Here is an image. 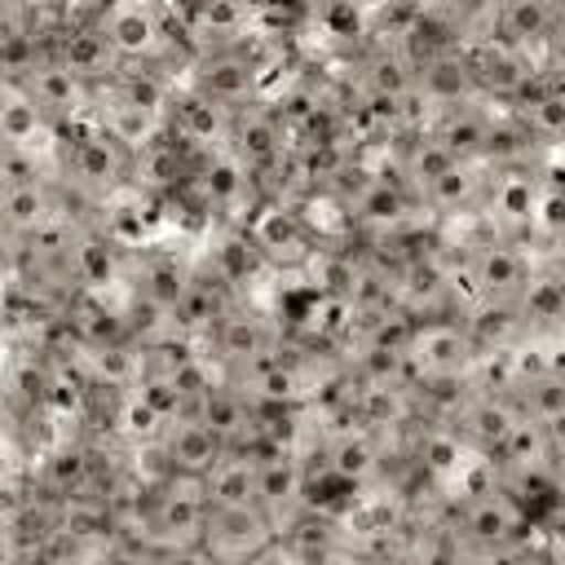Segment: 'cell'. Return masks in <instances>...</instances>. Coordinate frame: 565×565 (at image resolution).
I'll return each mask as SVG.
<instances>
[{
    "instance_id": "obj_24",
    "label": "cell",
    "mask_w": 565,
    "mask_h": 565,
    "mask_svg": "<svg viewBox=\"0 0 565 565\" xmlns=\"http://www.w3.org/2000/svg\"><path fill=\"white\" fill-rule=\"evenodd\" d=\"M494 468H499V477H539V472H556V450H552L543 424L521 415V424H516V428L508 433V441L499 446Z\"/></svg>"
},
{
    "instance_id": "obj_2",
    "label": "cell",
    "mask_w": 565,
    "mask_h": 565,
    "mask_svg": "<svg viewBox=\"0 0 565 565\" xmlns=\"http://www.w3.org/2000/svg\"><path fill=\"white\" fill-rule=\"evenodd\" d=\"M97 31L115 49L119 66H168L172 57L190 66L168 31L163 4H97Z\"/></svg>"
},
{
    "instance_id": "obj_14",
    "label": "cell",
    "mask_w": 565,
    "mask_h": 565,
    "mask_svg": "<svg viewBox=\"0 0 565 565\" xmlns=\"http://www.w3.org/2000/svg\"><path fill=\"white\" fill-rule=\"evenodd\" d=\"M274 539H278V530H274V521L260 508H212L203 547L221 565H243L256 552H265Z\"/></svg>"
},
{
    "instance_id": "obj_8",
    "label": "cell",
    "mask_w": 565,
    "mask_h": 565,
    "mask_svg": "<svg viewBox=\"0 0 565 565\" xmlns=\"http://www.w3.org/2000/svg\"><path fill=\"white\" fill-rule=\"evenodd\" d=\"M539 168H499L490 172V190L481 203V221L490 225L494 238H525L534 230V207H539Z\"/></svg>"
},
{
    "instance_id": "obj_9",
    "label": "cell",
    "mask_w": 565,
    "mask_h": 565,
    "mask_svg": "<svg viewBox=\"0 0 565 565\" xmlns=\"http://www.w3.org/2000/svg\"><path fill=\"white\" fill-rule=\"evenodd\" d=\"M207 349H212V362L225 366V375H243L247 366L274 358V353L282 349V340H278V327H274L265 313L234 305V309L216 322V331L207 335Z\"/></svg>"
},
{
    "instance_id": "obj_29",
    "label": "cell",
    "mask_w": 565,
    "mask_h": 565,
    "mask_svg": "<svg viewBox=\"0 0 565 565\" xmlns=\"http://www.w3.org/2000/svg\"><path fill=\"white\" fill-rule=\"evenodd\" d=\"M154 565H221L207 547H172V552H159Z\"/></svg>"
},
{
    "instance_id": "obj_30",
    "label": "cell",
    "mask_w": 565,
    "mask_h": 565,
    "mask_svg": "<svg viewBox=\"0 0 565 565\" xmlns=\"http://www.w3.org/2000/svg\"><path fill=\"white\" fill-rule=\"evenodd\" d=\"M243 565H296V561H291V552L282 547V539H274L265 552H256V556H252V561H243Z\"/></svg>"
},
{
    "instance_id": "obj_6",
    "label": "cell",
    "mask_w": 565,
    "mask_h": 565,
    "mask_svg": "<svg viewBox=\"0 0 565 565\" xmlns=\"http://www.w3.org/2000/svg\"><path fill=\"white\" fill-rule=\"evenodd\" d=\"M477 358H481L477 335L468 331L463 318H450V313L415 322L411 344H406L411 375H472Z\"/></svg>"
},
{
    "instance_id": "obj_7",
    "label": "cell",
    "mask_w": 565,
    "mask_h": 565,
    "mask_svg": "<svg viewBox=\"0 0 565 565\" xmlns=\"http://www.w3.org/2000/svg\"><path fill=\"white\" fill-rule=\"evenodd\" d=\"M190 88H199L203 97H212L225 110H247L252 102H260V57L256 44L247 49H216L190 62Z\"/></svg>"
},
{
    "instance_id": "obj_21",
    "label": "cell",
    "mask_w": 565,
    "mask_h": 565,
    "mask_svg": "<svg viewBox=\"0 0 565 565\" xmlns=\"http://www.w3.org/2000/svg\"><path fill=\"white\" fill-rule=\"evenodd\" d=\"M0 212H4V238H9V247H22L44 221H53L62 212L57 185L53 181H40V185L0 190Z\"/></svg>"
},
{
    "instance_id": "obj_19",
    "label": "cell",
    "mask_w": 565,
    "mask_h": 565,
    "mask_svg": "<svg viewBox=\"0 0 565 565\" xmlns=\"http://www.w3.org/2000/svg\"><path fill=\"white\" fill-rule=\"evenodd\" d=\"M490 128H494V106H490V102H463V106L437 110V119H433L428 132H433L459 163H486Z\"/></svg>"
},
{
    "instance_id": "obj_20",
    "label": "cell",
    "mask_w": 565,
    "mask_h": 565,
    "mask_svg": "<svg viewBox=\"0 0 565 565\" xmlns=\"http://www.w3.org/2000/svg\"><path fill=\"white\" fill-rule=\"evenodd\" d=\"M486 190H490V168L486 163H459L419 199V207L428 216H481Z\"/></svg>"
},
{
    "instance_id": "obj_10",
    "label": "cell",
    "mask_w": 565,
    "mask_h": 565,
    "mask_svg": "<svg viewBox=\"0 0 565 565\" xmlns=\"http://www.w3.org/2000/svg\"><path fill=\"white\" fill-rule=\"evenodd\" d=\"M260 459V512L274 521V530L282 534L305 508H309V459L305 450H256Z\"/></svg>"
},
{
    "instance_id": "obj_25",
    "label": "cell",
    "mask_w": 565,
    "mask_h": 565,
    "mask_svg": "<svg viewBox=\"0 0 565 565\" xmlns=\"http://www.w3.org/2000/svg\"><path fill=\"white\" fill-rule=\"evenodd\" d=\"M190 269L177 260V256H146L137 269H132V296L137 300H146V305H154V309H163V313H172V305L181 300V291L190 287Z\"/></svg>"
},
{
    "instance_id": "obj_11",
    "label": "cell",
    "mask_w": 565,
    "mask_h": 565,
    "mask_svg": "<svg viewBox=\"0 0 565 565\" xmlns=\"http://www.w3.org/2000/svg\"><path fill=\"white\" fill-rule=\"evenodd\" d=\"M287 141H291V128L278 119V110H274L269 102H252L247 110L234 115L230 150L256 172L260 190L269 185V172H274V168H287V163H291Z\"/></svg>"
},
{
    "instance_id": "obj_31",
    "label": "cell",
    "mask_w": 565,
    "mask_h": 565,
    "mask_svg": "<svg viewBox=\"0 0 565 565\" xmlns=\"http://www.w3.org/2000/svg\"><path fill=\"white\" fill-rule=\"evenodd\" d=\"M344 565H411L406 556H358V561H344Z\"/></svg>"
},
{
    "instance_id": "obj_28",
    "label": "cell",
    "mask_w": 565,
    "mask_h": 565,
    "mask_svg": "<svg viewBox=\"0 0 565 565\" xmlns=\"http://www.w3.org/2000/svg\"><path fill=\"white\" fill-rule=\"evenodd\" d=\"M543 75L565 84V13H561V22H556V31H552V40L543 49Z\"/></svg>"
},
{
    "instance_id": "obj_32",
    "label": "cell",
    "mask_w": 565,
    "mask_h": 565,
    "mask_svg": "<svg viewBox=\"0 0 565 565\" xmlns=\"http://www.w3.org/2000/svg\"><path fill=\"white\" fill-rule=\"evenodd\" d=\"M556 472H561V481H565V459H561V463H556Z\"/></svg>"
},
{
    "instance_id": "obj_17",
    "label": "cell",
    "mask_w": 565,
    "mask_h": 565,
    "mask_svg": "<svg viewBox=\"0 0 565 565\" xmlns=\"http://www.w3.org/2000/svg\"><path fill=\"white\" fill-rule=\"evenodd\" d=\"M516 424H521L516 397H508V393H472L468 406L459 411V419H455L450 428H459V437H463L477 455L494 459L499 446L508 441V433H512Z\"/></svg>"
},
{
    "instance_id": "obj_18",
    "label": "cell",
    "mask_w": 565,
    "mask_h": 565,
    "mask_svg": "<svg viewBox=\"0 0 565 565\" xmlns=\"http://www.w3.org/2000/svg\"><path fill=\"white\" fill-rule=\"evenodd\" d=\"M561 4H547V0H508V4H494V35L512 49H521L525 57H539L543 66V49L561 22Z\"/></svg>"
},
{
    "instance_id": "obj_26",
    "label": "cell",
    "mask_w": 565,
    "mask_h": 565,
    "mask_svg": "<svg viewBox=\"0 0 565 565\" xmlns=\"http://www.w3.org/2000/svg\"><path fill=\"white\" fill-rule=\"evenodd\" d=\"M512 397H516V406H521L525 419L547 424V419H556L565 411V375H534Z\"/></svg>"
},
{
    "instance_id": "obj_22",
    "label": "cell",
    "mask_w": 565,
    "mask_h": 565,
    "mask_svg": "<svg viewBox=\"0 0 565 565\" xmlns=\"http://www.w3.org/2000/svg\"><path fill=\"white\" fill-rule=\"evenodd\" d=\"M260 459L256 450H225V459L203 477L212 508H260Z\"/></svg>"
},
{
    "instance_id": "obj_13",
    "label": "cell",
    "mask_w": 565,
    "mask_h": 565,
    "mask_svg": "<svg viewBox=\"0 0 565 565\" xmlns=\"http://www.w3.org/2000/svg\"><path fill=\"white\" fill-rule=\"evenodd\" d=\"M168 132L199 159L216 154V150H230V137H234V110L216 106L212 97H203L199 88H177V102H172V115H168Z\"/></svg>"
},
{
    "instance_id": "obj_4",
    "label": "cell",
    "mask_w": 565,
    "mask_h": 565,
    "mask_svg": "<svg viewBox=\"0 0 565 565\" xmlns=\"http://www.w3.org/2000/svg\"><path fill=\"white\" fill-rule=\"evenodd\" d=\"M450 525L459 534V543L468 547V556L477 552H494V547H508V543H521L525 539V512H521V499L494 481L490 490L481 494H468L450 508Z\"/></svg>"
},
{
    "instance_id": "obj_3",
    "label": "cell",
    "mask_w": 565,
    "mask_h": 565,
    "mask_svg": "<svg viewBox=\"0 0 565 565\" xmlns=\"http://www.w3.org/2000/svg\"><path fill=\"white\" fill-rule=\"evenodd\" d=\"M247 234V243L260 252V260L269 269H305L318 252V238L309 234V225L300 221L296 203L282 194H269L252 207V216L238 225Z\"/></svg>"
},
{
    "instance_id": "obj_27",
    "label": "cell",
    "mask_w": 565,
    "mask_h": 565,
    "mask_svg": "<svg viewBox=\"0 0 565 565\" xmlns=\"http://www.w3.org/2000/svg\"><path fill=\"white\" fill-rule=\"evenodd\" d=\"M534 561V543L521 539V543H508V547H494V552H477L468 565H530Z\"/></svg>"
},
{
    "instance_id": "obj_16",
    "label": "cell",
    "mask_w": 565,
    "mask_h": 565,
    "mask_svg": "<svg viewBox=\"0 0 565 565\" xmlns=\"http://www.w3.org/2000/svg\"><path fill=\"white\" fill-rule=\"evenodd\" d=\"M322 459L331 468V477L349 481V486H371L384 477V459H388V437L362 428V424H349V428H335L327 441H322Z\"/></svg>"
},
{
    "instance_id": "obj_1",
    "label": "cell",
    "mask_w": 565,
    "mask_h": 565,
    "mask_svg": "<svg viewBox=\"0 0 565 565\" xmlns=\"http://www.w3.org/2000/svg\"><path fill=\"white\" fill-rule=\"evenodd\" d=\"M207 490L199 477H159L150 486L146 503V547L150 552H172V547H203L207 539Z\"/></svg>"
},
{
    "instance_id": "obj_15",
    "label": "cell",
    "mask_w": 565,
    "mask_h": 565,
    "mask_svg": "<svg viewBox=\"0 0 565 565\" xmlns=\"http://www.w3.org/2000/svg\"><path fill=\"white\" fill-rule=\"evenodd\" d=\"M53 57H57L79 84H88L93 93L106 88V84H115V75L124 71L119 57H115V49H110L106 35L97 31V13H93L88 22H66V26L57 31V40H53Z\"/></svg>"
},
{
    "instance_id": "obj_12",
    "label": "cell",
    "mask_w": 565,
    "mask_h": 565,
    "mask_svg": "<svg viewBox=\"0 0 565 565\" xmlns=\"http://www.w3.org/2000/svg\"><path fill=\"white\" fill-rule=\"evenodd\" d=\"M154 450V459H159V472H172V477H207L221 459H225V441L207 428V424H199L190 411L185 415H172L168 419V428H163V437L150 446Z\"/></svg>"
},
{
    "instance_id": "obj_5",
    "label": "cell",
    "mask_w": 565,
    "mask_h": 565,
    "mask_svg": "<svg viewBox=\"0 0 565 565\" xmlns=\"http://www.w3.org/2000/svg\"><path fill=\"white\" fill-rule=\"evenodd\" d=\"M534 256L525 252L521 238H494L486 234L481 243L468 247V274L477 287V305H516L521 291L534 278Z\"/></svg>"
},
{
    "instance_id": "obj_23",
    "label": "cell",
    "mask_w": 565,
    "mask_h": 565,
    "mask_svg": "<svg viewBox=\"0 0 565 565\" xmlns=\"http://www.w3.org/2000/svg\"><path fill=\"white\" fill-rule=\"evenodd\" d=\"M419 97L433 106V110H450V106H463V102H486L477 93V79H472V66H468V53H446V57H433L428 66H419Z\"/></svg>"
}]
</instances>
